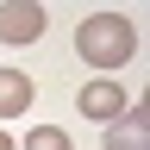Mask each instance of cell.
I'll return each mask as SVG.
<instances>
[{
    "mask_svg": "<svg viewBox=\"0 0 150 150\" xmlns=\"http://www.w3.org/2000/svg\"><path fill=\"white\" fill-rule=\"evenodd\" d=\"M75 56L112 75L119 63L138 56V25H131L125 13H88L81 25H75Z\"/></svg>",
    "mask_w": 150,
    "mask_h": 150,
    "instance_id": "1",
    "label": "cell"
},
{
    "mask_svg": "<svg viewBox=\"0 0 150 150\" xmlns=\"http://www.w3.org/2000/svg\"><path fill=\"white\" fill-rule=\"evenodd\" d=\"M50 25V13L38 6V0H13V6H0V44H38Z\"/></svg>",
    "mask_w": 150,
    "mask_h": 150,
    "instance_id": "2",
    "label": "cell"
},
{
    "mask_svg": "<svg viewBox=\"0 0 150 150\" xmlns=\"http://www.w3.org/2000/svg\"><path fill=\"white\" fill-rule=\"evenodd\" d=\"M75 106H81L94 125H112V119H119L131 100H125V88L112 81V75H100V81H88V88H81V100H75Z\"/></svg>",
    "mask_w": 150,
    "mask_h": 150,
    "instance_id": "3",
    "label": "cell"
},
{
    "mask_svg": "<svg viewBox=\"0 0 150 150\" xmlns=\"http://www.w3.org/2000/svg\"><path fill=\"white\" fill-rule=\"evenodd\" d=\"M106 150H150V106H125L106 125Z\"/></svg>",
    "mask_w": 150,
    "mask_h": 150,
    "instance_id": "4",
    "label": "cell"
},
{
    "mask_svg": "<svg viewBox=\"0 0 150 150\" xmlns=\"http://www.w3.org/2000/svg\"><path fill=\"white\" fill-rule=\"evenodd\" d=\"M31 106V75L25 69H0V119H19Z\"/></svg>",
    "mask_w": 150,
    "mask_h": 150,
    "instance_id": "5",
    "label": "cell"
},
{
    "mask_svg": "<svg viewBox=\"0 0 150 150\" xmlns=\"http://www.w3.org/2000/svg\"><path fill=\"white\" fill-rule=\"evenodd\" d=\"M19 150H69V131H63V125H31Z\"/></svg>",
    "mask_w": 150,
    "mask_h": 150,
    "instance_id": "6",
    "label": "cell"
},
{
    "mask_svg": "<svg viewBox=\"0 0 150 150\" xmlns=\"http://www.w3.org/2000/svg\"><path fill=\"white\" fill-rule=\"evenodd\" d=\"M0 150H19V144H13V138H6V125H0Z\"/></svg>",
    "mask_w": 150,
    "mask_h": 150,
    "instance_id": "7",
    "label": "cell"
}]
</instances>
